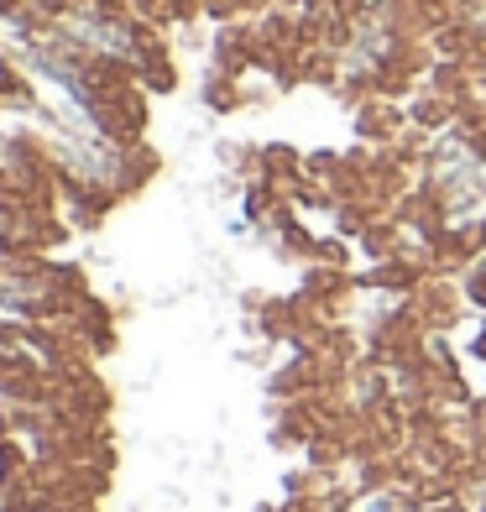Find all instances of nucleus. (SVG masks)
<instances>
[{"instance_id":"obj_1","label":"nucleus","mask_w":486,"mask_h":512,"mask_svg":"<svg viewBox=\"0 0 486 512\" xmlns=\"http://www.w3.org/2000/svg\"><path fill=\"white\" fill-rule=\"evenodd\" d=\"M0 89H11V68H6V58H0Z\"/></svg>"},{"instance_id":"obj_2","label":"nucleus","mask_w":486,"mask_h":512,"mask_svg":"<svg viewBox=\"0 0 486 512\" xmlns=\"http://www.w3.org/2000/svg\"><path fill=\"white\" fill-rule=\"evenodd\" d=\"M0 439H6V413H0Z\"/></svg>"},{"instance_id":"obj_3","label":"nucleus","mask_w":486,"mask_h":512,"mask_svg":"<svg viewBox=\"0 0 486 512\" xmlns=\"http://www.w3.org/2000/svg\"><path fill=\"white\" fill-rule=\"evenodd\" d=\"M0 471H6V455H0Z\"/></svg>"}]
</instances>
